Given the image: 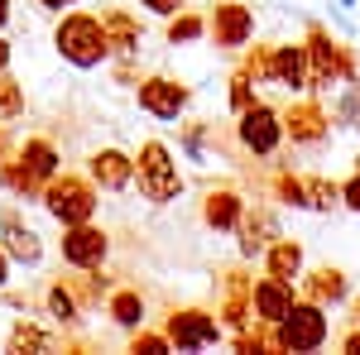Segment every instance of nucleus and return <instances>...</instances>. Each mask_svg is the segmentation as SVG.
Masks as SVG:
<instances>
[{
	"instance_id": "11",
	"label": "nucleus",
	"mask_w": 360,
	"mask_h": 355,
	"mask_svg": "<svg viewBox=\"0 0 360 355\" xmlns=\"http://www.w3.org/2000/svg\"><path fill=\"white\" fill-rule=\"evenodd\" d=\"M91 183L106 192H125L135 183V159L120 154V149H96L91 154Z\"/></svg>"
},
{
	"instance_id": "10",
	"label": "nucleus",
	"mask_w": 360,
	"mask_h": 355,
	"mask_svg": "<svg viewBox=\"0 0 360 355\" xmlns=\"http://www.w3.org/2000/svg\"><path fill=\"white\" fill-rule=\"evenodd\" d=\"M0 250H5L10 259H20V264H39V259H44L39 235H34L15 212H0Z\"/></svg>"
},
{
	"instance_id": "18",
	"label": "nucleus",
	"mask_w": 360,
	"mask_h": 355,
	"mask_svg": "<svg viewBox=\"0 0 360 355\" xmlns=\"http://www.w3.org/2000/svg\"><path fill=\"white\" fill-rule=\"evenodd\" d=\"M53 346H58V341L44 327H34V322H15L10 341H5V351H15V355H25V351H53Z\"/></svg>"
},
{
	"instance_id": "32",
	"label": "nucleus",
	"mask_w": 360,
	"mask_h": 355,
	"mask_svg": "<svg viewBox=\"0 0 360 355\" xmlns=\"http://www.w3.org/2000/svg\"><path fill=\"white\" fill-rule=\"evenodd\" d=\"M0 72H10V44L0 39Z\"/></svg>"
},
{
	"instance_id": "30",
	"label": "nucleus",
	"mask_w": 360,
	"mask_h": 355,
	"mask_svg": "<svg viewBox=\"0 0 360 355\" xmlns=\"http://www.w3.org/2000/svg\"><path fill=\"white\" fill-rule=\"evenodd\" d=\"M341 197H346V207H351V212H360V173L346 183V188H341Z\"/></svg>"
},
{
	"instance_id": "6",
	"label": "nucleus",
	"mask_w": 360,
	"mask_h": 355,
	"mask_svg": "<svg viewBox=\"0 0 360 355\" xmlns=\"http://www.w3.org/2000/svg\"><path fill=\"white\" fill-rule=\"evenodd\" d=\"M168 346L173 351H197V346H212L217 336H221V327L207 317V312H197V307H183V312H173L168 317Z\"/></svg>"
},
{
	"instance_id": "34",
	"label": "nucleus",
	"mask_w": 360,
	"mask_h": 355,
	"mask_svg": "<svg viewBox=\"0 0 360 355\" xmlns=\"http://www.w3.org/2000/svg\"><path fill=\"white\" fill-rule=\"evenodd\" d=\"M44 10H63V5H77V0H39Z\"/></svg>"
},
{
	"instance_id": "14",
	"label": "nucleus",
	"mask_w": 360,
	"mask_h": 355,
	"mask_svg": "<svg viewBox=\"0 0 360 355\" xmlns=\"http://www.w3.org/2000/svg\"><path fill=\"white\" fill-rule=\"evenodd\" d=\"M20 164H25L29 173L39 178V183H49V178L58 173V149H53L44 135H29L25 144H20Z\"/></svg>"
},
{
	"instance_id": "38",
	"label": "nucleus",
	"mask_w": 360,
	"mask_h": 355,
	"mask_svg": "<svg viewBox=\"0 0 360 355\" xmlns=\"http://www.w3.org/2000/svg\"><path fill=\"white\" fill-rule=\"evenodd\" d=\"M336 5H341V10H351V5H356V0H336Z\"/></svg>"
},
{
	"instance_id": "33",
	"label": "nucleus",
	"mask_w": 360,
	"mask_h": 355,
	"mask_svg": "<svg viewBox=\"0 0 360 355\" xmlns=\"http://www.w3.org/2000/svg\"><path fill=\"white\" fill-rule=\"evenodd\" d=\"M5 278H10V254L0 250V288H5Z\"/></svg>"
},
{
	"instance_id": "36",
	"label": "nucleus",
	"mask_w": 360,
	"mask_h": 355,
	"mask_svg": "<svg viewBox=\"0 0 360 355\" xmlns=\"http://www.w3.org/2000/svg\"><path fill=\"white\" fill-rule=\"evenodd\" d=\"M5 20H10V0H0V25H5Z\"/></svg>"
},
{
	"instance_id": "19",
	"label": "nucleus",
	"mask_w": 360,
	"mask_h": 355,
	"mask_svg": "<svg viewBox=\"0 0 360 355\" xmlns=\"http://www.w3.org/2000/svg\"><path fill=\"white\" fill-rule=\"evenodd\" d=\"M288 130H293V139H307L312 144V139L327 135V115L317 106H293L288 110Z\"/></svg>"
},
{
	"instance_id": "13",
	"label": "nucleus",
	"mask_w": 360,
	"mask_h": 355,
	"mask_svg": "<svg viewBox=\"0 0 360 355\" xmlns=\"http://www.w3.org/2000/svg\"><path fill=\"white\" fill-rule=\"evenodd\" d=\"M288 307H293V293H288V278H274V273H269V278H264V283L255 288V312H259L264 322H278V317H283Z\"/></svg>"
},
{
	"instance_id": "5",
	"label": "nucleus",
	"mask_w": 360,
	"mask_h": 355,
	"mask_svg": "<svg viewBox=\"0 0 360 355\" xmlns=\"http://www.w3.org/2000/svg\"><path fill=\"white\" fill-rule=\"evenodd\" d=\"M63 259L72 269H96L106 259V231L91 226V221H77V226H63Z\"/></svg>"
},
{
	"instance_id": "25",
	"label": "nucleus",
	"mask_w": 360,
	"mask_h": 355,
	"mask_svg": "<svg viewBox=\"0 0 360 355\" xmlns=\"http://www.w3.org/2000/svg\"><path fill=\"white\" fill-rule=\"evenodd\" d=\"M336 202H341V188H336V183H322V178H312V183H307V207L332 212Z\"/></svg>"
},
{
	"instance_id": "12",
	"label": "nucleus",
	"mask_w": 360,
	"mask_h": 355,
	"mask_svg": "<svg viewBox=\"0 0 360 355\" xmlns=\"http://www.w3.org/2000/svg\"><path fill=\"white\" fill-rule=\"evenodd\" d=\"M264 72H269V82L278 86H307V63H303V49H293V44H283V49H274L269 53V63H264Z\"/></svg>"
},
{
	"instance_id": "2",
	"label": "nucleus",
	"mask_w": 360,
	"mask_h": 355,
	"mask_svg": "<svg viewBox=\"0 0 360 355\" xmlns=\"http://www.w3.org/2000/svg\"><path fill=\"white\" fill-rule=\"evenodd\" d=\"M135 178H139V192H144L149 202H173V197L183 192L178 164H173L168 144H159V139H144V144H139V154H135Z\"/></svg>"
},
{
	"instance_id": "22",
	"label": "nucleus",
	"mask_w": 360,
	"mask_h": 355,
	"mask_svg": "<svg viewBox=\"0 0 360 355\" xmlns=\"http://www.w3.org/2000/svg\"><path fill=\"white\" fill-rule=\"evenodd\" d=\"M298 269H303V250L293 245V240H278V245L269 250V273H274V278H293Z\"/></svg>"
},
{
	"instance_id": "3",
	"label": "nucleus",
	"mask_w": 360,
	"mask_h": 355,
	"mask_svg": "<svg viewBox=\"0 0 360 355\" xmlns=\"http://www.w3.org/2000/svg\"><path fill=\"white\" fill-rule=\"evenodd\" d=\"M44 207H49V217L63 221V226H77V221H91L96 217V188L86 183V178H72V173H63V178H49L44 183Z\"/></svg>"
},
{
	"instance_id": "20",
	"label": "nucleus",
	"mask_w": 360,
	"mask_h": 355,
	"mask_svg": "<svg viewBox=\"0 0 360 355\" xmlns=\"http://www.w3.org/2000/svg\"><path fill=\"white\" fill-rule=\"evenodd\" d=\"M111 317L120 322V327H144V298H139L135 288H120V293H111Z\"/></svg>"
},
{
	"instance_id": "21",
	"label": "nucleus",
	"mask_w": 360,
	"mask_h": 355,
	"mask_svg": "<svg viewBox=\"0 0 360 355\" xmlns=\"http://www.w3.org/2000/svg\"><path fill=\"white\" fill-rule=\"evenodd\" d=\"M49 312H53V322H63V327H72V322L82 317V302H77V293H72V288H63V283H53V288H49Z\"/></svg>"
},
{
	"instance_id": "4",
	"label": "nucleus",
	"mask_w": 360,
	"mask_h": 355,
	"mask_svg": "<svg viewBox=\"0 0 360 355\" xmlns=\"http://www.w3.org/2000/svg\"><path fill=\"white\" fill-rule=\"evenodd\" d=\"M283 351H317L327 341V317L317 302H293L283 317H278V336H274Z\"/></svg>"
},
{
	"instance_id": "9",
	"label": "nucleus",
	"mask_w": 360,
	"mask_h": 355,
	"mask_svg": "<svg viewBox=\"0 0 360 355\" xmlns=\"http://www.w3.org/2000/svg\"><path fill=\"white\" fill-rule=\"evenodd\" d=\"M240 144L255 154H274L278 149V115L269 106H245L240 110Z\"/></svg>"
},
{
	"instance_id": "28",
	"label": "nucleus",
	"mask_w": 360,
	"mask_h": 355,
	"mask_svg": "<svg viewBox=\"0 0 360 355\" xmlns=\"http://www.w3.org/2000/svg\"><path fill=\"white\" fill-rule=\"evenodd\" d=\"M231 106L236 110L255 106V101H250V72H236V77H231Z\"/></svg>"
},
{
	"instance_id": "8",
	"label": "nucleus",
	"mask_w": 360,
	"mask_h": 355,
	"mask_svg": "<svg viewBox=\"0 0 360 355\" xmlns=\"http://www.w3.org/2000/svg\"><path fill=\"white\" fill-rule=\"evenodd\" d=\"M139 106L154 120H178V110L188 106V86L173 82V77H144L139 82Z\"/></svg>"
},
{
	"instance_id": "27",
	"label": "nucleus",
	"mask_w": 360,
	"mask_h": 355,
	"mask_svg": "<svg viewBox=\"0 0 360 355\" xmlns=\"http://www.w3.org/2000/svg\"><path fill=\"white\" fill-rule=\"evenodd\" d=\"M130 351H135V355H164V351H173V346H168V336H159V331H139L135 327Z\"/></svg>"
},
{
	"instance_id": "7",
	"label": "nucleus",
	"mask_w": 360,
	"mask_h": 355,
	"mask_svg": "<svg viewBox=\"0 0 360 355\" xmlns=\"http://www.w3.org/2000/svg\"><path fill=\"white\" fill-rule=\"evenodd\" d=\"M250 29H255V15L245 5H236V0H221L212 10V20H207V34L217 39V49H240L250 39Z\"/></svg>"
},
{
	"instance_id": "15",
	"label": "nucleus",
	"mask_w": 360,
	"mask_h": 355,
	"mask_svg": "<svg viewBox=\"0 0 360 355\" xmlns=\"http://www.w3.org/2000/svg\"><path fill=\"white\" fill-rule=\"evenodd\" d=\"M202 221L207 226H217V231H231V226H240V197L236 192H212L207 197V207H202Z\"/></svg>"
},
{
	"instance_id": "1",
	"label": "nucleus",
	"mask_w": 360,
	"mask_h": 355,
	"mask_svg": "<svg viewBox=\"0 0 360 355\" xmlns=\"http://www.w3.org/2000/svg\"><path fill=\"white\" fill-rule=\"evenodd\" d=\"M53 44H58V53L68 58L72 67H96V63H106V58H111L106 25H101L96 15H82V10H72V15H63V20H58Z\"/></svg>"
},
{
	"instance_id": "31",
	"label": "nucleus",
	"mask_w": 360,
	"mask_h": 355,
	"mask_svg": "<svg viewBox=\"0 0 360 355\" xmlns=\"http://www.w3.org/2000/svg\"><path fill=\"white\" fill-rule=\"evenodd\" d=\"M144 5H149L154 15H178V10H183V0H144Z\"/></svg>"
},
{
	"instance_id": "23",
	"label": "nucleus",
	"mask_w": 360,
	"mask_h": 355,
	"mask_svg": "<svg viewBox=\"0 0 360 355\" xmlns=\"http://www.w3.org/2000/svg\"><path fill=\"white\" fill-rule=\"evenodd\" d=\"M207 34V20L202 15H188V10H178L173 15V25H168V44H193Z\"/></svg>"
},
{
	"instance_id": "24",
	"label": "nucleus",
	"mask_w": 360,
	"mask_h": 355,
	"mask_svg": "<svg viewBox=\"0 0 360 355\" xmlns=\"http://www.w3.org/2000/svg\"><path fill=\"white\" fill-rule=\"evenodd\" d=\"M20 110H25V91H20V82H10L0 72V120H15Z\"/></svg>"
},
{
	"instance_id": "26",
	"label": "nucleus",
	"mask_w": 360,
	"mask_h": 355,
	"mask_svg": "<svg viewBox=\"0 0 360 355\" xmlns=\"http://www.w3.org/2000/svg\"><path fill=\"white\" fill-rule=\"evenodd\" d=\"M312 293H317V298H341V293H346V278H341V269H317V278H312Z\"/></svg>"
},
{
	"instance_id": "29",
	"label": "nucleus",
	"mask_w": 360,
	"mask_h": 355,
	"mask_svg": "<svg viewBox=\"0 0 360 355\" xmlns=\"http://www.w3.org/2000/svg\"><path fill=\"white\" fill-rule=\"evenodd\" d=\"M278 192H283V202L307 207V183H298V178H283V183H278Z\"/></svg>"
},
{
	"instance_id": "17",
	"label": "nucleus",
	"mask_w": 360,
	"mask_h": 355,
	"mask_svg": "<svg viewBox=\"0 0 360 355\" xmlns=\"http://www.w3.org/2000/svg\"><path fill=\"white\" fill-rule=\"evenodd\" d=\"M101 25H106V39H111L115 53H135L139 29H135V20H130L125 10H106V15H101Z\"/></svg>"
},
{
	"instance_id": "16",
	"label": "nucleus",
	"mask_w": 360,
	"mask_h": 355,
	"mask_svg": "<svg viewBox=\"0 0 360 355\" xmlns=\"http://www.w3.org/2000/svg\"><path fill=\"white\" fill-rule=\"evenodd\" d=\"M336 72H341V58H336L332 39H327V34H312V82H317V86H332Z\"/></svg>"
},
{
	"instance_id": "37",
	"label": "nucleus",
	"mask_w": 360,
	"mask_h": 355,
	"mask_svg": "<svg viewBox=\"0 0 360 355\" xmlns=\"http://www.w3.org/2000/svg\"><path fill=\"white\" fill-rule=\"evenodd\" d=\"M5 154H10V144H5V130H0V159H5Z\"/></svg>"
},
{
	"instance_id": "35",
	"label": "nucleus",
	"mask_w": 360,
	"mask_h": 355,
	"mask_svg": "<svg viewBox=\"0 0 360 355\" xmlns=\"http://www.w3.org/2000/svg\"><path fill=\"white\" fill-rule=\"evenodd\" d=\"M346 351H360V331H356V336H346Z\"/></svg>"
}]
</instances>
